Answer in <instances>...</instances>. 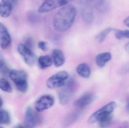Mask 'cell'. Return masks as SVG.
I'll return each instance as SVG.
<instances>
[{"label": "cell", "instance_id": "1", "mask_svg": "<svg viewBox=\"0 0 129 128\" xmlns=\"http://www.w3.org/2000/svg\"><path fill=\"white\" fill-rule=\"evenodd\" d=\"M76 9L72 5H64L55 14L53 24L55 30L63 32L73 25L76 15Z\"/></svg>", "mask_w": 129, "mask_h": 128}, {"label": "cell", "instance_id": "2", "mask_svg": "<svg viewBox=\"0 0 129 128\" xmlns=\"http://www.w3.org/2000/svg\"><path fill=\"white\" fill-rule=\"evenodd\" d=\"M9 76L18 91L22 92L27 91L28 88L27 75L24 71L12 70L10 72Z\"/></svg>", "mask_w": 129, "mask_h": 128}, {"label": "cell", "instance_id": "3", "mask_svg": "<svg viewBox=\"0 0 129 128\" xmlns=\"http://www.w3.org/2000/svg\"><path fill=\"white\" fill-rule=\"evenodd\" d=\"M116 106V102H110L94 112L89 118L88 122L89 124H93L98 122L105 116L111 114Z\"/></svg>", "mask_w": 129, "mask_h": 128}, {"label": "cell", "instance_id": "4", "mask_svg": "<svg viewBox=\"0 0 129 128\" xmlns=\"http://www.w3.org/2000/svg\"><path fill=\"white\" fill-rule=\"evenodd\" d=\"M68 77V74L66 71H60L48 79L47 82V86L50 89L63 86Z\"/></svg>", "mask_w": 129, "mask_h": 128}, {"label": "cell", "instance_id": "5", "mask_svg": "<svg viewBox=\"0 0 129 128\" xmlns=\"http://www.w3.org/2000/svg\"><path fill=\"white\" fill-rule=\"evenodd\" d=\"M74 83L73 80H70L64 84L63 88L59 93V101L62 105L67 104L72 98L74 93Z\"/></svg>", "mask_w": 129, "mask_h": 128}, {"label": "cell", "instance_id": "6", "mask_svg": "<svg viewBox=\"0 0 129 128\" xmlns=\"http://www.w3.org/2000/svg\"><path fill=\"white\" fill-rule=\"evenodd\" d=\"M67 0H45L38 9L40 13H48L67 4Z\"/></svg>", "mask_w": 129, "mask_h": 128}, {"label": "cell", "instance_id": "7", "mask_svg": "<svg viewBox=\"0 0 129 128\" xmlns=\"http://www.w3.org/2000/svg\"><path fill=\"white\" fill-rule=\"evenodd\" d=\"M17 50L19 53L23 56L24 61L27 65H32L35 64L37 57L35 54L25 45L19 44L17 46Z\"/></svg>", "mask_w": 129, "mask_h": 128}, {"label": "cell", "instance_id": "8", "mask_svg": "<svg viewBox=\"0 0 129 128\" xmlns=\"http://www.w3.org/2000/svg\"><path fill=\"white\" fill-rule=\"evenodd\" d=\"M54 103V100L51 96L45 95L39 98L36 103L35 109L37 111L41 112L50 108Z\"/></svg>", "mask_w": 129, "mask_h": 128}, {"label": "cell", "instance_id": "9", "mask_svg": "<svg viewBox=\"0 0 129 128\" xmlns=\"http://www.w3.org/2000/svg\"><path fill=\"white\" fill-rule=\"evenodd\" d=\"M11 38L6 26L0 22V46L3 49H7L11 42Z\"/></svg>", "mask_w": 129, "mask_h": 128}, {"label": "cell", "instance_id": "10", "mask_svg": "<svg viewBox=\"0 0 129 128\" xmlns=\"http://www.w3.org/2000/svg\"><path fill=\"white\" fill-rule=\"evenodd\" d=\"M97 98V96L94 93H89L83 95L81 97L77 100L75 105L79 107H83L91 104Z\"/></svg>", "mask_w": 129, "mask_h": 128}, {"label": "cell", "instance_id": "11", "mask_svg": "<svg viewBox=\"0 0 129 128\" xmlns=\"http://www.w3.org/2000/svg\"><path fill=\"white\" fill-rule=\"evenodd\" d=\"M12 6L10 0H1L0 1V16L7 18L10 15Z\"/></svg>", "mask_w": 129, "mask_h": 128}, {"label": "cell", "instance_id": "12", "mask_svg": "<svg viewBox=\"0 0 129 128\" xmlns=\"http://www.w3.org/2000/svg\"><path fill=\"white\" fill-rule=\"evenodd\" d=\"M25 125L28 127H34L36 124V120L33 110L31 107H28L26 110L25 116Z\"/></svg>", "mask_w": 129, "mask_h": 128}, {"label": "cell", "instance_id": "13", "mask_svg": "<svg viewBox=\"0 0 129 128\" xmlns=\"http://www.w3.org/2000/svg\"><path fill=\"white\" fill-rule=\"evenodd\" d=\"M53 61L57 67H61L64 64L65 58L62 52L59 49H55L52 53Z\"/></svg>", "mask_w": 129, "mask_h": 128}, {"label": "cell", "instance_id": "14", "mask_svg": "<svg viewBox=\"0 0 129 128\" xmlns=\"http://www.w3.org/2000/svg\"><path fill=\"white\" fill-rule=\"evenodd\" d=\"M78 74L83 78H88L91 74V70L89 65L85 63H82L78 65L76 68Z\"/></svg>", "mask_w": 129, "mask_h": 128}, {"label": "cell", "instance_id": "15", "mask_svg": "<svg viewBox=\"0 0 129 128\" xmlns=\"http://www.w3.org/2000/svg\"><path fill=\"white\" fill-rule=\"evenodd\" d=\"M111 54L109 52L102 53L98 54L95 59L97 65L99 67H103L106 63L111 59Z\"/></svg>", "mask_w": 129, "mask_h": 128}, {"label": "cell", "instance_id": "16", "mask_svg": "<svg viewBox=\"0 0 129 128\" xmlns=\"http://www.w3.org/2000/svg\"><path fill=\"white\" fill-rule=\"evenodd\" d=\"M82 16L84 22L88 24H91L93 20V9L89 5L84 7L82 11Z\"/></svg>", "mask_w": 129, "mask_h": 128}, {"label": "cell", "instance_id": "17", "mask_svg": "<svg viewBox=\"0 0 129 128\" xmlns=\"http://www.w3.org/2000/svg\"><path fill=\"white\" fill-rule=\"evenodd\" d=\"M38 61L40 67L42 69L50 67L53 62V59L48 55L40 56L38 59Z\"/></svg>", "mask_w": 129, "mask_h": 128}, {"label": "cell", "instance_id": "18", "mask_svg": "<svg viewBox=\"0 0 129 128\" xmlns=\"http://www.w3.org/2000/svg\"><path fill=\"white\" fill-rule=\"evenodd\" d=\"M113 30V28H107L102 30L96 36V39L97 41L100 43L103 42Z\"/></svg>", "mask_w": 129, "mask_h": 128}, {"label": "cell", "instance_id": "19", "mask_svg": "<svg viewBox=\"0 0 129 128\" xmlns=\"http://www.w3.org/2000/svg\"><path fill=\"white\" fill-rule=\"evenodd\" d=\"M97 10L101 12H106L108 9V4L106 0H98L95 4Z\"/></svg>", "mask_w": 129, "mask_h": 128}, {"label": "cell", "instance_id": "20", "mask_svg": "<svg viewBox=\"0 0 129 128\" xmlns=\"http://www.w3.org/2000/svg\"><path fill=\"white\" fill-rule=\"evenodd\" d=\"M10 121V118L8 112L5 110H0V124H7Z\"/></svg>", "mask_w": 129, "mask_h": 128}, {"label": "cell", "instance_id": "21", "mask_svg": "<svg viewBox=\"0 0 129 128\" xmlns=\"http://www.w3.org/2000/svg\"><path fill=\"white\" fill-rule=\"evenodd\" d=\"M0 89L4 91L9 93L12 91V88L9 82L4 78L0 79Z\"/></svg>", "mask_w": 129, "mask_h": 128}, {"label": "cell", "instance_id": "22", "mask_svg": "<svg viewBox=\"0 0 129 128\" xmlns=\"http://www.w3.org/2000/svg\"><path fill=\"white\" fill-rule=\"evenodd\" d=\"M112 116L111 114L105 116L99 121V125L101 127H105L109 126L112 122Z\"/></svg>", "mask_w": 129, "mask_h": 128}, {"label": "cell", "instance_id": "23", "mask_svg": "<svg viewBox=\"0 0 129 128\" xmlns=\"http://www.w3.org/2000/svg\"><path fill=\"white\" fill-rule=\"evenodd\" d=\"M115 37L118 40L123 38H129V30H117L115 32Z\"/></svg>", "mask_w": 129, "mask_h": 128}, {"label": "cell", "instance_id": "24", "mask_svg": "<svg viewBox=\"0 0 129 128\" xmlns=\"http://www.w3.org/2000/svg\"><path fill=\"white\" fill-rule=\"evenodd\" d=\"M8 71V68L4 62L0 59V73L5 74Z\"/></svg>", "mask_w": 129, "mask_h": 128}, {"label": "cell", "instance_id": "25", "mask_svg": "<svg viewBox=\"0 0 129 128\" xmlns=\"http://www.w3.org/2000/svg\"><path fill=\"white\" fill-rule=\"evenodd\" d=\"M39 48L41 49L42 51H47L48 50L47 43L43 41H41L39 42L38 44Z\"/></svg>", "mask_w": 129, "mask_h": 128}, {"label": "cell", "instance_id": "26", "mask_svg": "<svg viewBox=\"0 0 129 128\" xmlns=\"http://www.w3.org/2000/svg\"><path fill=\"white\" fill-rule=\"evenodd\" d=\"M26 46L30 49V48L32 46L33 44V42L31 38H28L26 39Z\"/></svg>", "mask_w": 129, "mask_h": 128}, {"label": "cell", "instance_id": "27", "mask_svg": "<svg viewBox=\"0 0 129 128\" xmlns=\"http://www.w3.org/2000/svg\"><path fill=\"white\" fill-rule=\"evenodd\" d=\"M124 23L126 26L129 28V16L124 21Z\"/></svg>", "mask_w": 129, "mask_h": 128}, {"label": "cell", "instance_id": "28", "mask_svg": "<svg viewBox=\"0 0 129 128\" xmlns=\"http://www.w3.org/2000/svg\"><path fill=\"white\" fill-rule=\"evenodd\" d=\"M126 110L128 113H129V96L127 99V103H126Z\"/></svg>", "mask_w": 129, "mask_h": 128}, {"label": "cell", "instance_id": "29", "mask_svg": "<svg viewBox=\"0 0 129 128\" xmlns=\"http://www.w3.org/2000/svg\"><path fill=\"white\" fill-rule=\"evenodd\" d=\"M125 50L128 53H129V42L125 46Z\"/></svg>", "mask_w": 129, "mask_h": 128}, {"label": "cell", "instance_id": "30", "mask_svg": "<svg viewBox=\"0 0 129 128\" xmlns=\"http://www.w3.org/2000/svg\"><path fill=\"white\" fill-rule=\"evenodd\" d=\"M3 104V101H2V98H1V97H0V109H1L2 107V106Z\"/></svg>", "mask_w": 129, "mask_h": 128}, {"label": "cell", "instance_id": "31", "mask_svg": "<svg viewBox=\"0 0 129 128\" xmlns=\"http://www.w3.org/2000/svg\"><path fill=\"white\" fill-rule=\"evenodd\" d=\"M88 1H92V0H88Z\"/></svg>", "mask_w": 129, "mask_h": 128}]
</instances>
